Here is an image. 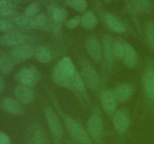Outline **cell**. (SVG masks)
<instances>
[{"label":"cell","instance_id":"obj_32","mask_svg":"<svg viewBox=\"0 0 154 144\" xmlns=\"http://www.w3.org/2000/svg\"><path fill=\"white\" fill-rule=\"evenodd\" d=\"M15 14V9L0 8V17H14Z\"/></svg>","mask_w":154,"mask_h":144},{"label":"cell","instance_id":"obj_10","mask_svg":"<svg viewBox=\"0 0 154 144\" xmlns=\"http://www.w3.org/2000/svg\"><path fill=\"white\" fill-rule=\"evenodd\" d=\"M35 53L32 46L27 44H21L11 50V57L14 61L23 62L31 58Z\"/></svg>","mask_w":154,"mask_h":144},{"label":"cell","instance_id":"obj_28","mask_svg":"<svg viewBox=\"0 0 154 144\" xmlns=\"http://www.w3.org/2000/svg\"><path fill=\"white\" fill-rule=\"evenodd\" d=\"M13 22L17 26L22 28H32L31 20L32 18L28 17L26 15H19L13 17Z\"/></svg>","mask_w":154,"mask_h":144},{"label":"cell","instance_id":"obj_25","mask_svg":"<svg viewBox=\"0 0 154 144\" xmlns=\"http://www.w3.org/2000/svg\"><path fill=\"white\" fill-rule=\"evenodd\" d=\"M132 8L136 13H145L150 10L152 3L149 0H134Z\"/></svg>","mask_w":154,"mask_h":144},{"label":"cell","instance_id":"obj_38","mask_svg":"<svg viewBox=\"0 0 154 144\" xmlns=\"http://www.w3.org/2000/svg\"><path fill=\"white\" fill-rule=\"evenodd\" d=\"M126 1H127V0H126Z\"/></svg>","mask_w":154,"mask_h":144},{"label":"cell","instance_id":"obj_20","mask_svg":"<svg viewBox=\"0 0 154 144\" xmlns=\"http://www.w3.org/2000/svg\"><path fill=\"white\" fill-rule=\"evenodd\" d=\"M98 22H99V20H98L97 16L93 11L87 12L81 16V26L87 29L95 28L98 25Z\"/></svg>","mask_w":154,"mask_h":144},{"label":"cell","instance_id":"obj_17","mask_svg":"<svg viewBox=\"0 0 154 144\" xmlns=\"http://www.w3.org/2000/svg\"><path fill=\"white\" fill-rule=\"evenodd\" d=\"M2 108L12 115H20L23 112L21 103L13 98H6L2 101Z\"/></svg>","mask_w":154,"mask_h":144},{"label":"cell","instance_id":"obj_34","mask_svg":"<svg viewBox=\"0 0 154 144\" xmlns=\"http://www.w3.org/2000/svg\"><path fill=\"white\" fill-rule=\"evenodd\" d=\"M0 144H11V141L8 135L2 130H0Z\"/></svg>","mask_w":154,"mask_h":144},{"label":"cell","instance_id":"obj_12","mask_svg":"<svg viewBox=\"0 0 154 144\" xmlns=\"http://www.w3.org/2000/svg\"><path fill=\"white\" fill-rule=\"evenodd\" d=\"M100 103L102 108L107 113H114L117 109V100H115L112 91L103 89L100 93Z\"/></svg>","mask_w":154,"mask_h":144},{"label":"cell","instance_id":"obj_36","mask_svg":"<svg viewBox=\"0 0 154 144\" xmlns=\"http://www.w3.org/2000/svg\"><path fill=\"white\" fill-rule=\"evenodd\" d=\"M5 82L4 78L2 76H0V92L2 91H3L5 88Z\"/></svg>","mask_w":154,"mask_h":144},{"label":"cell","instance_id":"obj_33","mask_svg":"<svg viewBox=\"0 0 154 144\" xmlns=\"http://www.w3.org/2000/svg\"><path fill=\"white\" fill-rule=\"evenodd\" d=\"M13 28L11 22L6 20L0 18V32H8Z\"/></svg>","mask_w":154,"mask_h":144},{"label":"cell","instance_id":"obj_26","mask_svg":"<svg viewBox=\"0 0 154 144\" xmlns=\"http://www.w3.org/2000/svg\"><path fill=\"white\" fill-rule=\"evenodd\" d=\"M32 144H51L48 135L42 129H36L32 135Z\"/></svg>","mask_w":154,"mask_h":144},{"label":"cell","instance_id":"obj_23","mask_svg":"<svg viewBox=\"0 0 154 144\" xmlns=\"http://www.w3.org/2000/svg\"><path fill=\"white\" fill-rule=\"evenodd\" d=\"M14 60L7 55L0 56V73L2 74H9L13 70Z\"/></svg>","mask_w":154,"mask_h":144},{"label":"cell","instance_id":"obj_37","mask_svg":"<svg viewBox=\"0 0 154 144\" xmlns=\"http://www.w3.org/2000/svg\"><path fill=\"white\" fill-rule=\"evenodd\" d=\"M7 1H8L9 2L12 3L13 4H16L17 3H19L20 2V0H7Z\"/></svg>","mask_w":154,"mask_h":144},{"label":"cell","instance_id":"obj_16","mask_svg":"<svg viewBox=\"0 0 154 144\" xmlns=\"http://www.w3.org/2000/svg\"><path fill=\"white\" fill-rule=\"evenodd\" d=\"M102 49L107 64L112 66L114 62V51H113V40L109 34H105L102 38Z\"/></svg>","mask_w":154,"mask_h":144},{"label":"cell","instance_id":"obj_31","mask_svg":"<svg viewBox=\"0 0 154 144\" xmlns=\"http://www.w3.org/2000/svg\"><path fill=\"white\" fill-rule=\"evenodd\" d=\"M81 16H74V17L71 18V19L68 20L67 21H66L65 26H66V28H68L69 29H74V28H75L76 27H78L79 24H81Z\"/></svg>","mask_w":154,"mask_h":144},{"label":"cell","instance_id":"obj_6","mask_svg":"<svg viewBox=\"0 0 154 144\" xmlns=\"http://www.w3.org/2000/svg\"><path fill=\"white\" fill-rule=\"evenodd\" d=\"M112 122L116 131L120 135L125 134L130 124V116L125 109L116 110L113 114Z\"/></svg>","mask_w":154,"mask_h":144},{"label":"cell","instance_id":"obj_7","mask_svg":"<svg viewBox=\"0 0 154 144\" xmlns=\"http://www.w3.org/2000/svg\"><path fill=\"white\" fill-rule=\"evenodd\" d=\"M87 132L93 140L99 141L102 139L104 130V123L102 118L99 113L92 114L87 122Z\"/></svg>","mask_w":154,"mask_h":144},{"label":"cell","instance_id":"obj_19","mask_svg":"<svg viewBox=\"0 0 154 144\" xmlns=\"http://www.w3.org/2000/svg\"><path fill=\"white\" fill-rule=\"evenodd\" d=\"M50 10L52 14L53 20L57 23L61 24L67 19L68 11L64 8L58 7L57 5H51Z\"/></svg>","mask_w":154,"mask_h":144},{"label":"cell","instance_id":"obj_35","mask_svg":"<svg viewBox=\"0 0 154 144\" xmlns=\"http://www.w3.org/2000/svg\"><path fill=\"white\" fill-rule=\"evenodd\" d=\"M0 8H8L15 9V5L9 2L7 0H0Z\"/></svg>","mask_w":154,"mask_h":144},{"label":"cell","instance_id":"obj_22","mask_svg":"<svg viewBox=\"0 0 154 144\" xmlns=\"http://www.w3.org/2000/svg\"><path fill=\"white\" fill-rule=\"evenodd\" d=\"M48 18L44 14H38L31 20V27L37 29L46 30L48 28Z\"/></svg>","mask_w":154,"mask_h":144},{"label":"cell","instance_id":"obj_5","mask_svg":"<svg viewBox=\"0 0 154 144\" xmlns=\"http://www.w3.org/2000/svg\"><path fill=\"white\" fill-rule=\"evenodd\" d=\"M41 74L34 66L23 68L15 74V80L20 85L31 87L36 85L41 80Z\"/></svg>","mask_w":154,"mask_h":144},{"label":"cell","instance_id":"obj_13","mask_svg":"<svg viewBox=\"0 0 154 144\" xmlns=\"http://www.w3.org/2000/svg\"><path fill=\"white\" fill-rule=\"evenodd\" d=\"M14 95L17 100L23 104H29L35 98V92L30 87L18 85L14 88Z\"/></svg>","mask_w":154,"mask_h":144},{"label":"cell","instance_id":"obj_2","mask_svg":"<svg viewBox=\"0 0 154 144\" xmlns=\"http://www.w3.org/2000/svg\"><path fill=\"white\" fill-rule=\"evenodd\" d=\"M63 119L66 130L74 140L80 144H92L88 132L79 122L69 116H64Z\"/></svg>","mask_w":154,"mask_h":144},{"label":"cell","instance_id":"obj_3","mask_svg":"<svg viewBox=\"0 0 154 144\" xmlns=\"http://www.w3.org/2000/svg\"><path fill=\"white\" fill-rule=\"evenodd\" d=\"M45 117L53 137L55 140H61L64 135V128L57 112L52 108L47 107L45 110Z\"/></svg>","mask_w":154,"mask_h":144},{"label":"cell","instance_id":"obj_4","mask_svg":"<svg viewBox=\"0 0 154 144\" xmlns=\"http://www.w3.org/2000/svg\"><path fill=\"white\" fill-rule=\"evenodd\" d=\"M82 78L85 83L93 90H97L100 87L101 80L96 69L87 60L81 62Z\"/></svg>","mask_w":154,"mask_h":144},{"label":"cell","instance_id":"obj_30","mask_svg":"<svg viewBox=\"0 0 154 144\" xmlns=\"http://www.w3.org/2000/svg\"><path fill=\"white\" fill-rule=\"evenodd\" d=\"M40 10V6L37 2H32L29 4L26 8L24 10V15L30 18L34 17L37 14H38V12Z\"/></svg>","mask_w":154,"mask_h":144},{"label":"cell","instance_id":"obj_11","mask_svg":"<svg viewBox=\"0 0 154 144\" xmlns=\"http://www.w3.org/2000/svg\"><path fill=\"white\" fill-rule=\"evenodd\" d=\"M27 36L20 32H8L0 37V44L8 46H14L24 44Z\"/></svg>","mask_w":154,"mask_h":144},{"label":"cell","instance_id":"obj_27","mask_svg":"<svg viewBox=\"0 0 154 144\" xmlns=\"http://www.w3.org/2000/svg\"><path fill=\"white\" fill-rule=\"evenodd\" d=\"M65 2L68 6L78 12H84L87 7L86 0H65Z\"/></svg>","mask_w":154,"mask_h":144},{"label":"cell","instance_id":"obj_21","mask_svg":"<svg viewBox=\"0 0 154 144\" xmlns=\"http://www.w3.org/2000/svg\"><path fill=\"white\" fill-rule=\"evenodd\" d=\"M35 57L38 62L41 63H48L52 59L51 51L46 46H41L36 48L34 53Z\"/></svg>","mask_w":154,"mask_h":144},{"label":"cell","instance_id":"obj_15","mask_svg":"<svg viewBox=\"0 0 154 144\" xmlns=\"http://www.w3.org/2000/svg\"><path fill=\"white\" fill-rule=\"evenodd\" d=\"M125 65L129 68H133L138 62V54L135 48L125 41V53L123 58Z\"/></svg>","mask_w":154,"mask_h":144},{"label":"cell","instance_id":"obj_29","mask_svg":"<svg viewBox=\"0 0 154 144\" xmlns=\"http://www.w3.org/2000/svg\"><path fill=\"white\" fill-rule=\"evenodd\" d=\"M145 35L148 46L154 48V22L153 21H149L146 25Z\"/></svg>","mask_w":154,"mask_h":144},{"label":"cell","instance_id":"obj_8","mask_svg":"<svg viewBox=\"0 0 154 144\" xmlns=\"http://www.w3.org/2000/svg\"><path fill=\"white\" fill-rule=\"evenodd\" d=\"M142 86L149 102L154 103V67L149 66L143 73Z\"/></svg>","mask_w":154,"mask_h":144},{"label":"cell","instance_id":"obj_9","mask_svg":"<svg viewBox=\"0 0 154 144\" xmlns=\"http://www.w3.org/2000/svg\"><path fill=\"white\" fill-rule=\"evenodd\" d=\"M86 50L91 58L96 62H99L102 58V45L96 36H90L86 40Z\"/></svg>","mask_w":154,"mask_h":144},{"label":"cell","instance_id":"obj_1","mask_svg":"<svg viewBox=\"0 0 154 144\" xmlns=\"http://www.w3.org/2000/svg\"><path fill=\"white\" fill-rule=\"evenodd\" d=\"M76 68L69 57L62 58L54 67L52 78L57 85L64 88L72 89L77 75Z\"/></svg>","mask_w":154,"mask_h":144},{"label":"cell","instance_id":"obj_14","mask_svg":"<svg viewBox=\"0 0 154 144\" xmlns=\"http://www.w3.org/2000/svg\"><path fill=\"white\" fill-rule=\"evenodd\" d=\"M111 91L117 102L120 103L127 101L132 97L133 92L132 86L128 83L120 84Z\"/></svg>","mask_w":154,"mask_h":144},{"label":"cell","instance_id":"obj_24","mask_svg":"<svg viewBox=\"0 0 154 144\" xmlns=\"http://www.w3.org/2000/svg\"><path fill=\"white\" fill-rule=\"evenodd\" d=\"M113 51L116 58L118 60L123 59L125 53V40L120 38L114 39L113 40Z\"/></svg>","mask_w":154,"mask_h":144},{"label":"cell","instance_id":"obj_18","mask_svg":"<svg viewBox=\"0 0 154 144\" xmlns=\"http://www.w3.org/2000/svg\"><path fill=\"white\" fill-rule=\"evenodd\" d=\"M105 22L108 26L115 32L123 33L126 31V28L123 22L111 14H107L105 15Z\"/></svg>","mask_w":154,"mask_h":144}]
</instances>
